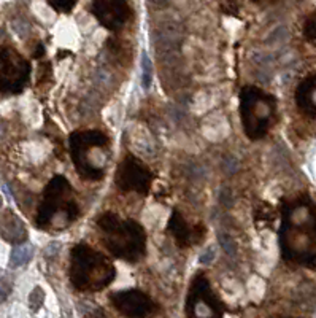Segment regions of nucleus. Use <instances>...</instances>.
Returning a JSON list of instances; mask_svg holds the SVG:
<instances>
[{"label":"nucleus","mask_w":316,"mask_h":318,"mask_svg":"<svg viewBox=\"0 0 316 318\" xmlns=\"http://www.w3.org/2000/svg\"><path fill=\"white\" fill-rule=\"evenodd\" d=\"M34 258V245L29 242L18 243L16 247H13L10 253V267L18 269L26 266L31 259Z\"/></svg>","instance_id":"obj_15"},{"label":"nucleus","mask_w":316,"mask_h":318,"mask_svg":"<svg viewBox=\"0 0 316 318\" xmlns=\"http://www.w3.org/2000/svg\"><path fill=\"white\" fill-rule=\"evenodd\" d=\"M218 239H220V243H221L223 250H224L227 255L234 256V255L237 253V245H235V242H234V239H232L231 236H227V234H220Z\"/></svg>","instance_id":"obj_19"},{"label":"nucleus","mask_w":316,"mask_h":318,"mask_svg":"<svg viewBox=\"0 0 316 318\" xmlns=\"http://www.w3.org/2000/svg\"><path fill=\"white\" fill-rule=\"evenodd\" d=\"M0 207H2V196H0Z\"/></svg>","instance_id":"obj_23"},{"label":"nucleus","mask_w":316,"mask_h":318,"mask_svg":"<svg viewBox=\"0 0 316 318\" xmlns=\"http://www.w3.org/2000/svg\"><path fill=\"white\" fill-rule=\"evenodd\" d=\"M151 80H153V64L148 54L143 51L141 54V86L143 88L148 89L151 86Z\"/></svg>","instance_id":"obj_16"},{"label":"nucleus","mask_w":316,"mask_h":318,"mask_svg":"<svg viewBox=\"0 0 316 318\" xmlns=\"http://www.w3.org/2000/svg\"><path fill=\"white\" fill-rule=\"evenodd\" d=\"M10 294H11V285L7 280L0 279V302L7 301Z\"/></svg>","instance_id":"obj_21"},{"label":"nucleus","mask_w":316,"mask_h":318,"mask_svg":"<svg viewBox=\"0 0 316 318\" xmlns=\"http://www.w3.org/2000/svg\"><path fill=\"white\" fill-rule=\"evenodd\" d=\"M31 64L11 47L0 48V93L19 94L29 83Z\"/></svg>","instance_id":"obj_7"},{"label":"nucleus","mask_w":316,"mask_h":318,"mask_svg":"<svg viewBox=\"0 0 316 318\" xmlns=\"http://www.w3.org/2000/svg\"><path fill=\"white\" fill-rule=\"evenodd\" d=\"M97 229L105 248L126 263H137L147 253V233L138 221L105 212L97 216Z\"/></svg>","instance_id":"obj_2"},{"label":"nucleus","mask_w":316,"mask_h":318,"mask_svg":"<svg viewBox=\"0 0 316 318\" xmlns=\"http://www.w3.org/2000/svg\"><path fill=\"white\" fill-rule=\"evenodd\" d=\"M91 11L108 31H119L131 18L129 0H92Z\"/></svg>","instance_id":"obj_11"},{"label":"nucleus","mask_w":316,"mask_h":318,"mask_svg":"<svg viewBox=\"0 0 316 318\" xmlns=\"http://www.w3.org/2000/svg\"><path fill=\"white\" fill-rule=\"evenodd\" d=\"M167 229L172 234V237L175 239L177 245L181 248H188L189 245L200 242V239L205 234V228L202 226H191L188 221L183 218V215L177 210L172 212Z\"/></svg>","instance_id":"obj_12"},{"label":"nucleus","mask_w":316,"mask_h":318,"mask_svg":"<svg viewBox=\"0 0 316 318\" xmlns=\"http://www.w3.org/2000/svg\"><path fill=\"white\" fill-rule=\"evenodd\" d=\"M186 315L197 318L224 315V304L213 291L204 274H197L191 283L188 298H186Z\"/></svg>","instance_id":"obj_9"},{"label":"nucleus","mask_w":316,"mask_h":318,"mask_svg":"<svg viewBox=\"0 0 316 318\" xmlns=\"http://www.w3.org/2000/svg\"><path fill=\"white\" fill-rule=\"evenodd\" d=\"M70 157L77 173L88 181H100L107 173L111 159L108 135L99 129L75 131L68 137Z\"/></svg>","instance_id":"obj_3"},{"label":"nucleus","mask_w":316,"mask_h":318,"mask_svg":"<svg viewBox=\"0 0 316 318\" xmlns=\"http://www.w3.org/2000/svg\"><path fill=\"white\" fill-rule=\"evenodd\" d=\"M116 279L110 259L88 243H78L70 252V282L83 293L102 291Z\"/></svg>","instance_id":"obj_5"},{"label":"nucleus","mask_w":316,"mask_h":318,"mask_svg":"<svg viewBox=\"0 0 316 318\" xmlns=\"http://www.w3.org/2000/svg\"><path fill=\"white\" fill-rule=\"evenodd\" d=\"M50 2L57 11H65L67 13L75 7L77 0H50Z\"/></svg>","instance_id":"obj_20"},{"label":"nucleus","mask_w":316,"mask_h":318,"mask_svg":"<svg viewBox=\"0 0 316 318\" xmlns=\"http://www.w3.org/2000/svg\"><path fill=\"white\" fill-rule=\"evenodd\" d=\"M280 250L288 263L316 267V212L307 199L283 207Z\"/></svg>","instance_id":"obj_1"},{"label":"nucleus","mask_w":316,"mask_h":318,"mask_svg":"<svg viewBox=\"0 0 316 318\" xmlns=\"http://www.w3.org/2000/svg\"><path fill=\"white\" fill-rule=\"evenodd\" d=\"M110 302L126 316H148L156 310V302L153 298L137 288L111 293Z\"/></svg>","instance_id":"obj_10"},{"label":"nucleus","mask_w":316,"mask_h":318,"mask_svg":"<svg viewBox=\"0 0 316 318\" xmlns=\"http://www.w3.org/2000/svg\"><path fill=\"white\" fill-rule=\"evenodd\" d=\"M241 127L250 140H261L267 135L277 117V100L257 86L241 88L238 97Z\"/></svg>","instance_id":"obj_6"},{"label":"nucleus","mask_w":316,"mask_h":318,"mask_svg":"<svg viewBox=\"0 0 316 318\" xmlns=\"http://www.w3.org/2000/svg\"><path fill=\"white\" fill-rule=\"evenodd\" d=\"M296 100L300 110L316 118V75L305 78L299 84Z\"/></svg>","instance_id":"obj_14"},{"label":"nucleus","mask_w":316,"mask_h":318,"mask_svg":"<svg viewBox=\"0 0 316 318\" xmlns=\"http://www.w3.org/2000/svg\"><path fill=\"white\" fill-rule=\"evenodd\" d=\"M80 216L77 194L64 175H54L43 190L35 224L40 229L61 231Z\"/></svg>","instance_id":"obj_4"},{"label":"nucleus","mask_w":316,"mask_h":318,"mask_svg":"<svg viewBox=\"0 0 316 318\" xmlns=\"http://www.w3.org/2000/svg\"><path fill=\"white\" fill-rule=\"evenodd\" d=\"M304 34H305V38L310 43H314V45H316V13L313 14V16H310L308 21L305 22Z\"/></svg>","instance_id":"obj_18"},{"label":"nucleus","mask_w":316,"mask_h":318,"mask_svg":"<svg viewBox=\"0 0 316 318\" xmlns=\"http://www.w3.org/2000/svg\"><path fill=\"white\" fill-rule=\"evenodd\" d=\"M114 185L124 193L147 196L153 186V172L141 159L127 154L114 172Z\"/></svg>","instance_id":"obj_8"},{"label":"nucleus","mask_w":316,"mask_h":318,"mask_svg":"<svg viewBox=\"0 0 316 318\" xmlns=\"http://www.w3.org/2000/svg\"><path fill=\"white\" fill-rule=\"evenodd\" d=\"M43 302H45V291H43V288L35 286L32 293L29 294V307L32 312H37L43 306Z\"/></svg>","instance_id":"obj_17"},{"label":"nucleus","mask_w":316,"mask_h":318,"mask_svg":"<svg viewBox=\"0 0 316 318\" xmlns=\"http://www.w3.org/2000/svg\"><path fill=\"white\" fill-rule=\"evenodd\" d=\"M0 236L7 242L18 245L27 240V228L16 213L5 210L0 215Z\"/></svg>","instance_id":"obj_13"},{"label":"nucleus","mask_w":316,"mask_h":318,"mask_svg":"<svg viewBox=\"0 0 316 318\" xmlns=\"http://www.w3.org/2000/svg\"><path fill=\"white\" fill-rule=\"evenodd\" d=\"M214 259V248H211V247H208L204 253H202V256H200V264H210L211 261Z\"/></svg>","instance_id":"obj_22"}]
</instances>
